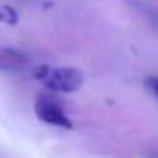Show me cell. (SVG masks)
Instances as JSON below:
<instances>
[{
    "instance_id": "obj_1",
    "label": "cell",
    "mask_w": 158,
    "mask_h": 158,
    "mask_svg": "<svg viewBox=\"0 0 158 158\" xmlns=\"http://www.w3.org/2000/svg\"><path fill=\"white\" fill-rule=\"evenodd\" d=\"M50 90L57 93H74L84 84V74L74 67L50 68L48 74L42 81Z\"/></svg>"
},
{
    "instance_id": "obj_2",
    "label": "cell",
    "mask_w": 158,
    "mask_h": 158,
    "mask_svg": "<svg viewBox=\"0 0 158 158\" xmlns=\"http://www.w3.org/2000/svg\"><path fill=\"white\" fill-rule=\"evenodd\" d=\"M34 113L45 124L56 126V127H64V129H71L73 127L71 119L65 115L62 107L59 104H56L54 101L39 99L34 106Z\"/></svg>"
},
{
    "instance_id": "obj_3",
    "label": "cell",
    "mask_w": 158,
    "mask_h": 158,
    "mask_svg": "<svg viewBox=\"0 0 158 158\" xmlns=\"http://www.w3.org/2000/svg\"><path fill=\"white\" fill-rule=\"evenodd\" d=\"M19 20V16L14 8L11 6H0V22H3L6 25H16Z\"/></svg>"
},
{
    "instance_id": "obj_4",
    "label": "cell",
    "mask_w": 158,
    "mask_h": 158,
    "mask_svg": "<svg viewBox=\"0 0 158 158\" xmlns=\"http://www.w3.org/2000/svg\"><path fill=\"white\" fill-rule=\"evenodd\" d=\"M144 84L152 92V95H155L158 98V76H149V77H146Z\"/></svg>"
}]
</instances>
